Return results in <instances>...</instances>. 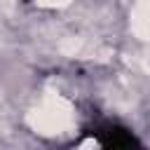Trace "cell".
I'll return each mask as SVG.
<instances>
[{
  "label": "cell",
  "instance_id": "obj_1",
  "mask_svg": "<svg viewBox=\"0 0 150 150\" xmlns=\"http://www.w3.org/2000/svg\"><path fill=\"white\" fill-rule=\"evenodd\" d=\"M26 120L30 129L42 136H61L75 127L73 105L61 94H45L42 101L35 108H30Z\"/></svg>",
  "mask_w": 150,
  "mask_h": 150
},
{
  "label": "cell",
  "instance_id": "obj_2",
  "mask_svg": "<svg viewBox=\"0 0 150 150\" xmlns=\"http://www.w3.org/2000/svg\"><path fill=\"white\" fill-rule=\"evenodd\" d=\"M131 33L141 40H150V0H138L129 16Z\"/></svg>",
  "mask_w": 150,
  "mask_h": 150
},
{
  "label": "cell",
  "instance_id": "obj_3",
  "mask_svg": "<svg viewBox=\"0 0 150 150\" xmlns=\"http://www.w3.org/2000/svg\"><path fill=\"white\" fill-rule=\"evenodd\" d=\"M61 52L66 56H94L96 47H91L84 38H68L61 42Z\"/></svg>",
  "mask_w": 150,
  "mask_h": 150
},
{
  "label": "cell",
  "instance_id": "obj_4",
  "mask_svg": "<svg viewBox=\"0 0 150 150\" xmlns=\"http://www.w3.org/2000/svg\"><path fill=\"white\" fill-rule=\"evenodd\" d=\"M38 5H42V7H66V5H70L73 0H35Z\"/></svg>",
  "mask_w": 150,
  "mask_h": 150
}]
</instances>
